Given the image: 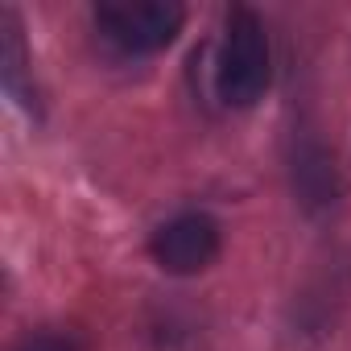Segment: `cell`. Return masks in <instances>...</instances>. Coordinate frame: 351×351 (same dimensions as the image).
Returning <instances> with one entry per match:
<instances>
[{
	"instance_id": "277c9868",
	"label": "cell",
	"mask_w": 351,
	"mask_h": 351,
	"mask_svg": "<svg viewBox=\"0 0 351 351\" xmlns=\"http://www.w3.org/2000/svg\"><path fill=\"white\" fill-rule=\"evenodd\" d=\"M17 351H79V347H75V339H66V335L38 330V335H25V339L17 343Z\"/></svg>"
},
{
	"instance_id": "3957f363",
	"label": "cell",
	"mask_w": 351,
	"mask_h": 351,
	"mask_svg": "<svg viewBox=\"0 0 351 351\" xmlns=\"http://www.w3.org/2000/svg\"><path fill=\"white\" fill-rule=\"evenodd\" d=\"M153 261L173 273V277H191L203 273L215 256H219V223L203 211H186V215H173L169 223H161L149 240Z\"/></svg>"
},
{
	"instance_id": "6da1fadb",
	"label": "cell",
	"mask_w": 351,
	"mask_h": 351,
	"mask_svg": "<svg viewBox=\"0 0 351 351\" xmlns=\"http://www.w3.org/2000/svg\"><path fill=\"white\" fill-rule=\"evenodd\" d=\"M273 79V54L265 21L252 9H232L223 21V42L215 58V91L232 108H252Z\"/></svg>"
},
{
	"instance_id": "7a4b0ae2",
	"label": "cell",
	"mask_w": 351,
	"mask_h": 351,
	"mask_svg": "<svg viewBox=\"0 0 351 351\" xmlns=\"http://www.w3.org/2000/svg\"><path fill=\"white\" fill-rule=\"evenodd\" d=\"M186 9L173 0H104L95 9L99 34L124 54H157L182 34Z\"/></svg>"
}]
</instances>
